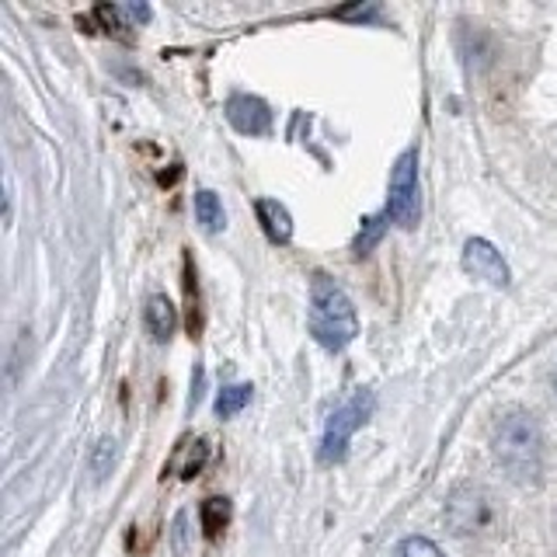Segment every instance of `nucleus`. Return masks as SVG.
Masks as SVG:
<instances>
[{
	"instance_id": "obj_4",
	"label": "nucleus",
	"mask_w": 557,
	"mask_h": 557,
	"mask_svg": "<svg viewBox=\"0 0 557 557\" xmlns=\"http://www.w3.org/2000/svg\"><path fill=\"white\" fill-rule=\"evenodd\" d=\"M495 498L481 484H457L446 502V527L457 536H481L495 530Z\"/></svg>"
},
{
	"instance_id": "obj_7",
	"label": "nucleus",
	"mask_w": 557,
	"mask_h": 557,
	"mask_svg": "<svg viewBox=\"0 0 557 557\" xmlns=\"http://www.w3.org/2000/svg\"><path fill=\"white\" fill-rule=\"evenodd\" d=\"M226 119H231L234 129L244 133V136H261V133H269V126H272L269 104L261 98H255V95H234L231 101H226Z\"/></svg>"
},
{
	"instance_id": "obj_9",
	"label": "nucleus",
	"mask_w": 557,
	"mask_h": 557,
	"mask_svg": "<svg viewBox=\"0 0 557 557\" xmlns=\"http://www.w3.org/2000/svg\"><path fill=\"white\" fill-rule=\"evenodd\" d=\"M255 209H258L261 231L269 234L272 244H289L293 240V216H289V209L283 202H278V199H258Z\"/></svg>"
},
{
	"instance_id": "obj_15",
	"label": "nucleus",
	"mask_w": 557,
	"mask_h": 557,
	"mask_svg": "<svg viewBox=\"0 0 557 557\" xmlns=\"http://www.w3.org/2000/svg\"><path fill=\"white\" fill-rule=\"evenodd\" d=\"M387 209H383V213L380 216H370V220H366L362 223V234L356 237V255H370L373 251V244L383 237V226H387Z\"/></svg>"
},
{
	"instance_id": "obj_14",
	"label": "nucleus",
	"mask_w": 557,
	"mask_h": 557,
	"mask_svg": "<svg viewBox=\"0 0 557 557\" xmlns=\"http://www.w3.org/2000/svg\"><path fill=\"white\" fill-rule=\"evenodd\" d=\"M391 557H443V550L429 536H408V540H400V544L394 547Z\"/></svg>"
},
{
	"instance_id": "obj_11",
	"label": "nucleus",
	"mask_w": 557,
	"mask_h": 557,
	"mask_svg": "<svg viewBox=\"0 0 557 557\" xmlns=\"http://www.w3.org/2000/svg\"><path fill=\"white\" fill-rule=\"evenodd\" d=\"M196 220L206 234H220L226 226V213H223V202L216 191H209V188L196 191Z\"/></svg>"
},
{
	"instance_id": "obj_1",
	"label": "nucleus",
	"mask_w": 557,
	"mask_h": 557,
	"mask_svg": "<svg viewBox=\"0 0 557 557\" xmlns=\"http://www.w3.org/2000/svg\"><path fill=\"white\" fill-rule=\"evenodd\" d=\"M492 449L509 481L522 487H536L540 478H544V432H540V422L530 411H505L495 425Z\"/></svg>"
},
{
	"instance_id": "obj_12",
	"label": "nucleus",
	"mask_w": 557,
	"mask_h": 557,
	"mask_svg": "<svg viewBox=\"0 0 557 557\" xmlns=\"http://www.w3.org/2000/svg\"><path fill=\"white\" fill-rule=\"evenodd\" d=\"M199 519H202V533L209 540H220V533L226 530V522H231V502H226V498H206L199 505Z\"/></svg>"
},
{
	"instance_id": "obj_10",
	"label": "nucleus",
	"mask_w": 557,
	"mask_h": 557,
	"mask_svg": "<svg viewBox=\"0 0 557 557\" xmlns=\"http://www.w3.org/2000/svg\"><path fill=\"white\" fill-rule=\"evenodd\" d=\"M206 460H209V446L202 443V440H185L182 446H178V453L171 457V470L178 478H196L199 470L206 467Z\"/></svg>"
},
{
	"instance_id": "obj_8",
	"label": "nucleus",
	"mask_w": 557,
	"mask_h": 557,
	"mask_svg": "<svg viewBox=\"0 0 557 557\" xmlns=\"http://www.w3.org/2000/svg\"><path fill=\"white\" fill-rule=\"evenodd\" d=\"M144 327L153 342H171L174 331H178V307H174L164 293H153L147 307H144Z\"/></svg>"
},
{
	"instance_id": "obj_6",
	"label": "nucleus",
	"mask_w": 557,
	"mask_h": 557,
	"mask_svg": "<svg viewBox=\"0 0 557 557\" xmlns=\"http://www.w3.org/2000/svg\"><path fill=\"white\" fill-rule=\"evenodd\" d=\"M460 261H463L467 275L481 278V283H487V286L509 289V283H512V272H509V265H505L502 251L495 248L492 240H484V237H470L463 244V258Z\"/></svg>"
},
{
	"instance_id": "obj_2",
	"label": "nucleus",
	"mask_w": 557,
	"mask_h": 557,
	"mask_svg": "<svg viewBox=\"0 0 557 557\" xmlns=\"http://www.w3.org/2000/svg\"><path fill=\"white\" fill-rule=\"evenodd\" d=\"M310 335L318 338L327 352H342L359 335L356 307L348 293L324 272H313L310 278Z\"/></svg>"
},
{
	"instance_id": "obj_13",
	"label": "nucleus",
	"mask_w": 557,
	"mask_h": 557,
	"mask_svg": "<svg viewBox=\"0 0 557 557\" xmlns=\"http://www.w3.org/2000/svg\"><path fill=\"white\" fill-rule=\"evenodd\" d=\"M251 394H255L251 383H234V387H223L220 397H216V414L220 418H234L237 411L248 408Z\"/></svg>"
},
{
	"instance_id": "obj_17",
	"label": "nucleus",
	"mask_w": 557,
	"mask_h": 557,
	"mask_svg": "<svg viewBox=\"0 0 557 557\" xmlns=\"http://www.w3.org/2000/svg\"><path fill=\"white\" fill-rule=\"evenodd\" d=\"M119 17H126L129 25H144V22H150V8L147 4H126V8H119Z\"/></svg>"
},
{
	"instance_id": "obj_3",
	"label": "nucleus",
	"mask_w": 557,
	"mask_h": 557,
	"mask_svg": "<svg viewBox=\"0 0 557 557\" xmlns=\"http://www.w3.org/2000/svg\"><path fill=\"white\" fill-rule=\"evenodd\" d=\"M376 408V397L373 391H359L345 400L342 408H335V414L327 418L324 425V440H321V463H342L345 453H348V443H352V435L370 422V414Z\"/></svg>"
},
{
	"instance_id": "obj_5",
	"label": "nucleus",
	"mask_w": 557,
	"mask_h": 557,
	"mask_svg": "<svg viewBox=\"0 0 557 557\" xmlns=\"http://www.w3.org/2000/svg\"><path fill=\"white\" fill-rule=\"evenodd\" d=\"M387 216L400 231H414L422 223V191H418V150H405L391 171Z\"/></svg>"
},
{
	"instance_id": "obj_16",
	"label": "nucleus",
	"mask_w": 557,
	"mask_h": 557,
	"mask_svg": "<svg viewBox=\"0 0 557 557\" xmlns=\"http://www.w3.org/2000/svg\"><path fill=\"white\" fill-rule=\"evenodd\" d=\"M115 457H119V443L115 440H101L95 446V457H91V470H95V478L104 481L112 474V467H115Z\"/></svg>"
}]
</instances>
